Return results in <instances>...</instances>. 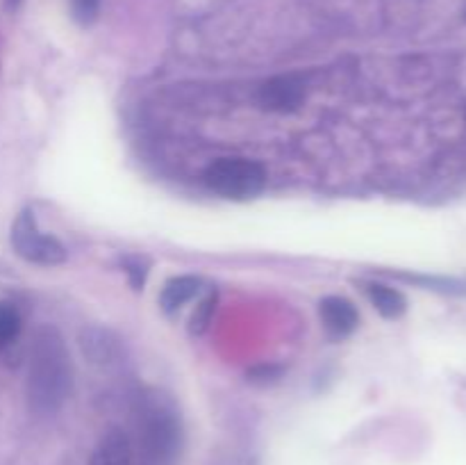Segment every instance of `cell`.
<instances>
[{"label":"cell","mask_w":466,"mask_h":465,"mask_svg":"<svg viewBox=\"0 0 466 465\" xmlns=\"http://www.w3.org/2000/svg\"><path fill=\"white\" fill-rule=\"evenodd\" d=\"M367 294L371 299V304L376 305L378 313L387 319H396L408 310V301L405 296L400 294L399 290L394 287L380 285V283H369L367 285Z\"/></svg>","instance_id":"obj_10"},{"label":"cell","mask_w":466,"mask_h":465,"mask_svg":"<svg viewBox=\"0 0 466 465\" xmlns=\"http://www.w3.org/2000/svg\"><path fill=\"white\" fill-rule=\"evenodd\" d=\"M80 346L91 363H109L116 356V337L105 328H85L80 333Z\"/></svg>","instance_id":"obj_9"},{"label":"cell","mask_w":466,"mask_h":465,"mask_svg":"<svg viewBox=\"0 0 466 465\" xmlns=\"http://www.w3.org/2000/svg\"><path fill=\"white\" fill-rule=\"evenodd\" d=\"M205 185L223 199L246 201L264 190L267 171L255 160L221 158L205 169Z\"/></svg>","instance_id":"obj_2"},{"label":"cell","mask_w":466,"mask_h":465,"mask_svg":"<svg viewBox=\"0 0 466 465\" xmlns=\"http://www.w3.org/2000/svg\"><path fill=\"white\" fill-rule=\"evenodd\" d=\"M305 100V82L296 76H280L264 82L259 89V103L273 112H291Z\"/></svg>","instance_id":"obj_5"},{"label":"cell","mask_w":466,"mask_h":465,"mask_svg":"<svg viewBox=\"0 0 466 465\" xmlns=\"http://www.w3.org/2000/svg\"><path fill=\"white\" fill-rule=\"evenodd\" d=\"M73 16L82 23V26H89L94 23V18L98 16L100 0H71Z\"/></svg>","instance_id":"obj_13"},{"label":"cell","mask_w":466,"mask_h":465,"mask_svg":"<svg viewBox=\"0 0 466 465\" xmlns=\"http://www.w3.org/2000/svg\"><path fill=\"white\" fill-rule=\"evenodd\" d=\"M214 308H217V292H212V294L205 296V299L200 301L198 308H196L194 317H191V326H189L194 336H200V333L208 331L209 322H212Z\"/></svg>","instance_id":"obj_12"},{"label":"cell","mask_w":466,"mask_h":465,"mask_svg":"<svg viewBox=\"0 0 466 465\" xmlns=\"http://www.w3.org/2000/svg\"><path fill=\"white\" fill-rule=\"evenodd\" d=\"M89 465H132L130 436L118 427L107 429L96 445Z\"/></svg>","instance_id":"obj_7"},{"label":"cell","mask_w":466,"mask_h":465,"mask_svg":"<svg viewBox=\"0 0 466 465\" xmlns=\"http://www.w3.org/2000/svg\"><path fill=\"white\" fill-rule=\"evenodd\" d=\"M73 388V363L62 333L53 326L36 331L30 351L27 397L41 415L55 413L64 406Z\"/></svg>","instance_id":"obj_1"},{"label":"cell","mask_w":466,"mask_h":465,"mask_svg":"<svg viewBox=\"0 0 466 465\" xmlns=\"http://www.w3.org/2000/svg\"><path fill=\"white\" fill-rule=\"evenodd\" d=\"M141 442L155 463H168L180 450V424L168 410L150 408L141 424Z\"/></svg>","instance_id":"obj_4"},{"label":"cell","mask_w":466,"mask_h":465,"mask_svg":"<svg viewBox=\"0 0 466 465\" xmlns=\"http://www.w3.org/2000/svg\"><path fill=\"white\" fill-rule=\"evenodd\" d=\"M280 374H282V369L276 367V365H271V367H268V365H264V367H255L253 372H248V377L253 383H264V386H267V383L278 381V378H280Z\"/></svg>","instance_id":"obj_15"},{"label":"cell","mask_w":466,"mask_h":465,"mask_svg":"<svg viewBox=\"0 0 466 465\" xmlns=\"http://www.w3.org/2000/svg\"><path fill=\"white\" fill-rule=\"evenodd\" d=\"M18 3H21V0H7V7H9V9H14V7H16Z\"/></svg>","instance_id":"obj_16"},{"label":"cell","mask_w":466,"mask_h":465,"mask_svg":"<svg viewBox=\"0 0 466 465\" xmlns=\"http://www.w3.org/2000/svg\"><path fill=\"white\" fill-rule=\"evenodd\" d=\"M319 315H321V322L328 328V333L335 337L350 336L360 324V315L355 305L349 299H341V296L323 299L319 304Z\"/></svg>","instance_id":"obj_6"},{"label":"cell","mask_w":466,"mask_h":465,"mask_svg":"<svg viewBox=\"0 0 466 465\" xmlns=\"http://www.w3.org/2000/svg\"><path fill=\"white\" fill-rule=\"evenodd\" d=\"M21 315L7 301H0V346L12 345L21 333Z\"/></svg>","instance_id":"obj_11"},{"label":"cell","mask_w":466,"mask_h":465,"mask_svg":"<svg viewBox=\"0 0 466 465\" xmlns=\"http://www.w3.org/2000/svg\"><path fill=\"white\" fill-rule=\"evenodd\" d=\"M12 246L23 260L35 264H62L66 260V249L53 235H46L36 226V219L30 210H23L12 226Z\"/></svg>","instance_id":"obj_3"},{"label":"cell","mask_w":466,"mask_h":465,"mask_svg":"<svg viewBox=\"0 0 466 465\" xmlns=\"http://www.w3.org/2000/svg\"><path fill=\"white\" fill-rule=\"evenodd\" d=\"M126 272L127 276H130L132 287H135V290H141L146 283V274H148V264H146L141 258L126 260Z\"/></svg>","instance_id":"obj_14"},{"label":"cell","mask_w":466,"mask_h":465,"mask_svg":"<svg viewBox=\"0 0 466 465\" xmlns=\"http://www.w3.org/2000/svg\"><path fill=\"white\" fill-rule=\"evenodd\" d=\"M200 290V278L196 276H176L171 281H167L162 294H159V305H162L164 313H176L177 308L187 304V301L194 299Z\"/></svg>","instance_id":"obj_8"}]
</instances>
